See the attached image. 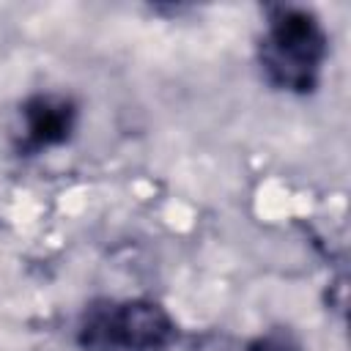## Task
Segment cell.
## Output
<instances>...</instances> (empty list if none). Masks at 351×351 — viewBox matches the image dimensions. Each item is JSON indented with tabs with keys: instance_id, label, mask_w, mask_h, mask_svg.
I'll use <instances>...</instances> for the list:
<instances>
[{
	"instance_id": "3957f363",
	"label": "cell",
	"mask_w": 351,
	"mask_h": 351,
	"mask_svg": "<svg viewBox=\"0 0 351 351\" xmlns=\"http://www.w3.org/2000/svg\"><path fill=\"white\" fill-rule=\"evenodd\" d=\"M22 151L63 145L77 126V104L60 93H36L22 104Z\"/></svg>"
},
{
	"instance_id": "7a4b0ae2",
	"label": "cell",
	"mask_w": 351,
	"mask_h": 351,
	"mask_svg": "<svg viewBox=\"0 0 351 351\" xmlns=\"http://www.w3.org/2000/svg\"><path fill=\"white\" fill-rule=\"evenodd\" d=\"M176 335L170 313L151 299L93 302L80 324L85 351H165Z\"/></svg>"
},
{
	"instance_id": "277c9868",
	"label": "cell",
	"mask_w": 351,
	"mask_h": 351,
	"mask_svg": "<svg viewBox=\"0 0 351 351\" xmlns=\"http://www.w3.org/2000/svg\"><path fill=\"white\" fill-rule=\"evenodd\" d=\"M247 351H299V343L293 340L291 332H282V329H274L269 335H261L255 337Z\"/></svg>"
},
{
	"instance_id": "5b68a950",
	"label": "cell",
	"mask_w": 351,
	"mask_h": 351,
	"mask_svg": "<svg viewBox=\"0 0 351 351\" xmlns=\"http://www.w3.org/2000/svg\"><path fill=\"white\" fill-rule=\"evenodd\" d=\"M192 351H239V348H236L233 340L225 337V335H206V337H200V340L192 346Z\"/></svg>"
},
{
	"instance_id": "6da1fadb",
	"label": "cell",
	"mask_w": 351,
	"mask_h": 351,
	"mask_svg": "<svg viewBox=\"0 0 351 351\" xmlns=\"http://www.w3.org/2000/svg\"><path fill=\"white\" fill-rule=\"evenodd\" d=\"M326 52L329 38L313 11L296 5L271 8L258 58L274 88L310 93L318 85Z\"/></svg>"
}]
</instances>
